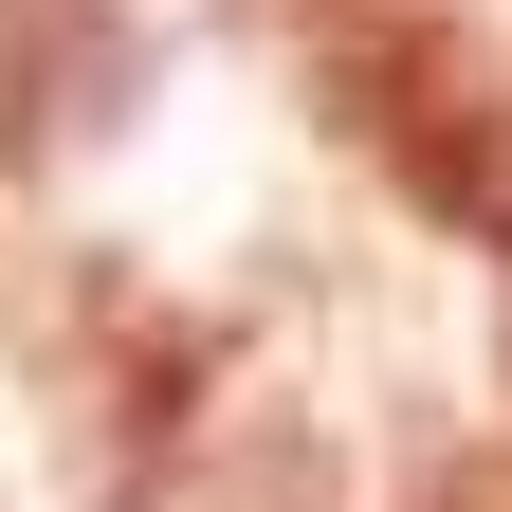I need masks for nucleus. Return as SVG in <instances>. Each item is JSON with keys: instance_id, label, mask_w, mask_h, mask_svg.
I'll return each instance as SVG.
<instances>
[{"instance_id": "nucleus-1", "label": "nucleus", "mask_w": 512, "mask_h": 512, "mask_svg": "<svg viewBox=\"0 0 512 512\" xmlns=\"http://www.w3.org/2000/svg\"><path fill=\"white\" fill-rule=\"evenodd\" d=\"M293 37H311L330 128L384 165V202L494 238V202H512V55L458 0H293Z\"/></svg>"}, {"instance_id": "nucleus-2", "label": "nucleus", "mask_w": 512, "mask_h": 512, "mask_svg": "<svg viewBox=\"0 0 512 512\" xmlns=\"http://www.w3.org/2000/svg\"><path fill=\"white\" fill-rule=\"evenodd\" d=\"M128 92V0H0V147H92Z\"/></svg>"}, {"instance_id": "nucleus-3", "label": "nucleus", "mask_w": 512, "mask_h": 512, "mask_svg": "<svg viewBox=\"0 0 512 512\" xmlns=\"http://www.w3.org/2000/svg\"><path fill=\"white\" fill-rule=\"evenodd\" d=\"M494 366H512V202H494Z\"/></svg>"}, {"instance_id": "nucleus-4", "label": "nucleus", "mask_w": 512, "mask_h": 512, "mask_svg": "<svg viewBox=\"0 0 512 512\" xmlns=\"http://www.w3.org/2000/svg\"><path fill=\"white\" fill-rule=\"evenodd\" d=\"M421 512H512V494H476V476H439V494H421Z\"/></svg>"}]
</instances>
